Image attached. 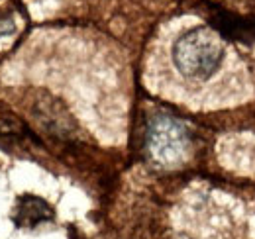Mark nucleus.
I'll use <instances>...</instances> for the list:
<instances>
[{
    "label": "nucleus",
    "instance_id": "1",
    "mask_svg": "<svg viewBox=\"0 0 255 239\" xmlns=\"http://www.w3.org/2000/svg\"><path fill=\"white\" fill-rule=\"evenodd\" d=\"M226 61V43L216 31L191 28L183 31L171 47V63L177 75L189 85H206Z\"/></svg>",
    "mask_w": 255,
    "mask_h": 239
},
{
    "label": "nucleus",
    "instance_id": "2",
    "mask_svg": "<svg viewBox=\"0 0 255 239\" xmlns=\"http://www.w3.org/2000/svg\"><path fill=\"white\" fill-rule=\"evenodd\" d=\"M145 145L149 157L165 167L179 165L187 159L191 151V135L183 121L173 116L161 114L151 120L147 127Z\"/></svg>",
    "mask_w": 255,
    "mask_h": 239
}]
</instances>
